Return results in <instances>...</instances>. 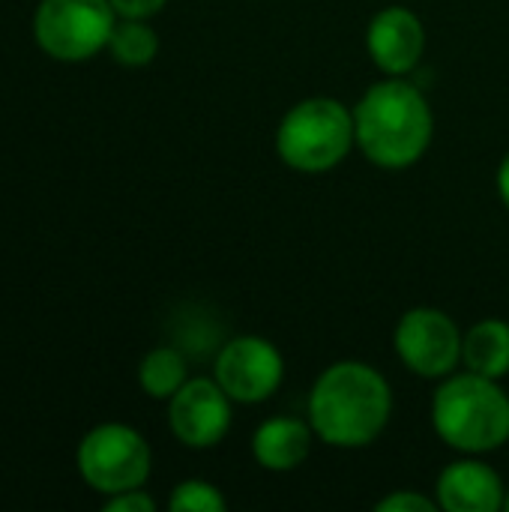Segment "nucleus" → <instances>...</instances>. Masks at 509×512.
Segmentation results:
<instances>
[{"label":"nucleus","instance_id":"f257e3e1","mask_svg":"<svg viewBox=\"0 0 509 512\" xmlns=\"http://www.w3.org/2000/svg\"><path fill=\"white\" fill-rule=\"evenodd\" d=\"M393 411L387 378L366 363H336L324 369L309 396V423L330 447L372 444Z\"/></svg>","mask_w":509,"mask_h":512},{"label":"nucleus","instance_id":"f03ea898","mask_svg":"<svg viewBox=\"0 0 509 512\" xmlns=\"http://www.w3.org/2000/svg\"><path fill=\"white\" fill-rule=\"evenodd\" d=\"M354 135L375 165L408 168L432 141V108L411 81H381L357 102Z\"/></svg>","mask_w":509,"mask_h":512},{"label":"nucleus","instance_id":"7ed1b4c3","mask_svg":"<svg viewBox=\"0 0 509 512\" xmlns=\"http://www.w3.org/2000/svg\"><path fill=\"white\" fill-rule=\"evenodd\" d=\"M435 432L462 453H489L509 441L507 393L483 375L450 378L432 402Z\"/></svg>","mask_w":509,"mask_h":512},{"label":"nucleus","instance_id":"20e7f679","mask_svg":"<svg viewBox=\"0 0 509 512\" xmlns=\"http://www.w3.org/2000/svg\"><path fill=\"white\" fill-rule=\"evenodd\" d=\"M351 144H357L354 111L327 96L303 99L294 105L276 132L279 159L306 174L336 168L348 156Z\"/></svg>","mask_w":509,"mask_h":512},{"label":"nucleus","instance_id":"39448f33","mask_svg":"<svg viewBox=\"0 0 509 512\" xmlns=\"http://www.w3.org/2000/svg\"><path fill=\"white\" fill-rule=\"evenodd\" d=\"M111 0H42L33 18V36L54 60L78 63L108 45L114 30Z\"/></svg>","mask_w":509,"mask_h":512},{"label":"nucleus","instance_id":"423d86ee","mask_svg":"<svg viewBox=\"0 0 509 512\" xmlns=\"http://www.w3.org/2000/svg\"><path fill=\"white\" fill-rule=\"evenodd\" d=\"M78 471L84 483L102 495L141 489L150 477V447L135 429L105 423L84 435L78 447Z\"/></svg>","mask_w":509,"mask_h":512},{"label":"nucleus","instance_id":"0eeeda50","mask_svg":"<svg viewBox=\"0 0 509 512\" xmlns=\"http://www.w3.org/2000/svg\"><path fill=\"white\" fill-rule=\"evenodd\" d=\"M396 351L411 372L444 378L462 360V333L438 309H411L396 327Z\"/></svg>","mask_w":509,"mask_h":512},{"label":"nucleus","instance_id":"6e6552de","mask_svg":"<svg viewBox=\"0 0 509 512\" xmlns=\"http://www.w3.org/2000/svg\"><path fill=\"white\" fill-rule=\"evenodd\" d=\"M213 375L234 402L255 405L279 390L285 363L273 342L261 336H240L219 351Z\"/></svg>","mask_w":509,"mask_h":512},{"label":"nucleus","instance_id":"1a4fd4ad","mask_svg":"<svg viewBox=\"0 0 509 512\" xmlns=\"http://www.w3.org/2000/svg\"><path fill=\"white\" fill-rule=\"evenodd\" d=\"M231 396L213 378L186 381L168 405V423L180 444L204 450L216 447L231 429Z\"/></svg>","mask_w":509,"mask_h":512},{"label":"nucleus","instance_id":"9d476101","mask_svg":"<svg viewBox=\"0 0 509 512\" xmlns=\"http://www.w3.org/2000/svg\"><path fill=\"white\" fill-rule=\"evenodd\" d=\"M366 45L378 69L387 75H405L417 66L426 48V33L420 18L405 6L381 9L366 33Z\"/></svg>","mask_w":509,"mask_h":512},{"label":"nucleus","instance_id":"9b49d317","mask_svg":"<svg viewBox=\"0 0 509 512\" xmlns=\"http://www.w3.org/2000/svg\"><path fill=\"white\" fill-rule=\"evenodd\" d=\"M438 504L447 512H498L507 504L501 477L474 459L453 462L438 480Z\"/></svg>","mask_w":509,"mask_h":512},{"label":"nucleus","instance_id":"f8f14e48","mask_svg":"<svg viewBox=\"0 0 509 512\" xmlns=\"http://www.w3.org/2000/svg\"><path fill=\"white\" fill-rule=\"evenodd\" d=\"M312 423L276 417L258 426L252 438V453L267 471H294L306 462L312 450Z\"/></svg>","mask_w":509,"mask_h":512},{"label":"nucleus","instance_id":"ddd939ff","mask_svg":"<svg viewBox=\"0 0 509 512\" xmlns=\"http://www.w3.org/2000/svg\"><path fill=\"white\" fill-rule=\"evenodd\" d=\"M462 360L468 372L483 378H504L509 372V324L489 318L468 330L462 339Z\"/></svg>","mask_w":509,"mask_h":512},{"label":"nucleus","instance_id":"4468645a","mask_svg":"<svg viewBox=\"0 0 509 512\" xmlns=\"http://www.w3.org/2000/svg\"><path fill=\"white\" fill-rule=\"evenodd\" d=\"M138 381L147 396L171 399L186 384V360L177 348H156L141 360Z\"/></svg>","mask_w":509,"mask_h":512},{"label":"nucleus","instance_id":"2eb2a0df","mask_svg":"<svg viewBox=\"0 0 509 512\" xmlns=\"http://www.w3.org/2000/svg\"><path fill=\"white\" fill-rule=\"evenodd\" d=\"M108 48L123 66H147L159 51V39L144 24V18H123L120 24H114Z\"/></svg>","mask_w":509,"mask_h":512},{"label":"nucleus","instance_id":"dca6fc26","mask_svg":"<svg viewBox=\"0 0 509 512\" xmlns=\"http://www.w3.org/2000/svg\"><path fill=\"white\" fill-rule=\"evenodd\" d=\"M168 507L174 512H225V498L204 480H186L174 489Z\"/></svg>","mask_w":509,"mask_h":512},{"label":"nucleus","instance_id":"f3484780","mask_svg":"<svg viewBox=\"0 0 509 512\" xmlns=\"http://www.w3.org/2000/svg\"><path fill=\"white\" fill-rule=\"evenodd\" d=\"M435 501L417 495V492H396L378 504V512H432Z\"/></svg>","mask_w":509,"mask_h":512},{"label":"nucleus","instance_id":"a211bd4d","mask_svg":"<svg viewBox=\"0 0 509 512\" xmlns=\"http://www.w3.org/2000/svg\"><path fill=\"white\" fill-rule=\"evenodd\" d=\"M108 512H153V501L141 492V489H129L120 495H111V501L105 504Z\"/></svg>","mask_w":509,"mask_h":512},{"label":"nucleus","instance_id":"6ab92c4d","mask_svg":"<svg viewBox=\"0 0 509 512\" xmlns=\"http://www.w3.org/2000/svg\"><path fill=\"white\" fill-rule=\"evenodd\" d=\"M111 6L123 18H150L165 6V0H111Z\"/></svg>","mask_w":509,"mask_h":512},{"label":"nucleus","instance_id":"aec40b11","mask_svg":"<svg viewBox=\"0 0 509 512\" xmlns=\"http://www.w3.org/2000/svg\"><path fill=\"white\" fill-rule=\"evenodd\" d=\"M498 192H501V201L509 207V153L498 168Z\"/></svg>","mask_w":509,"mask_h":512},{"label":"nucleus","instance_id":"412c9836","mask_svg":"<svg viewBox=\"0 0 509 512\" xmlns=\"http://www.w3.org/2000/svg\"><path fill=\"white\" fill-rule=\"evenodd\" d=\"M504 507H507V510H509V495H507V504H504Z\"/></svg>","mask_w":509,"mask_h":512}]
</instances>
